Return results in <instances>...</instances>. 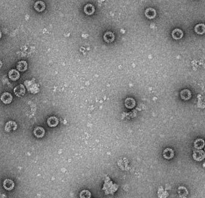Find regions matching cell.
Listing matches in <instances>:
<instances>
[{
    "mask_svg": "<svg viewBox=\"0 0 205 198\" xmlns=\"http://www.w3.org/2000/svg\"><path fill=\"white\" fill-rule=\"evenodd\" d=\"M25 85L28 90L31 93L36 94L39 91V85L33 80H26Z\"/></svg>",
    "mask_w": 205,
    "mask_h": 198,
    "instance_id": "cell-1",
    "label": "cell"
},
{
    "mask_svg": "<svg viewBox=\"0 0 205 198\" xmlns=\"http://www.w3.org/2000/svg\"><path fill=\"white\" fill-rule=\"evenodd\" d=\"M205 158V152L202 150H197L193 153V158L197 161H201Z\"/></svg>",
    "mask_w": 205,
    "mask_h": 198,
    "instance_id": "cell-2",
    "label": "cell"
},
{
    "mask_svg": "<svg viewBox=\"0 0 205 198\" xmlns=\"http://www.w3.org/2000/svg\"><path fill=\"white\" fill-rule=\"evenodd\" d=\"M15 95L18 97H23L25 93V88L24 85L20 84L16 86L13 90Z\"/></svg>",
    "mask_w": 205,
    "mask_h": 198,
    "instance_id": "cell-3",
    "label": "cell"
},
{
    "mask_svg": "<svg viewBox=\"0 0 205 198\" xmlns=\"http://www.w3.org/2000/svg\"><path fill=\"white\" fill-rule=\"evenodd\" d=\"M17 129V125L14 121H9L6 123L5 125V130L7 132H12L15 131Z\"/></svg>",
    "mask_w": 205,
    "mask_h": 198,
    "instance_id": "cell-4",
    "label": "cell"
},
{
    "mask_svg": "<svg viewBox=\"0 0 205 198\" xmlns=\"http://www.w3.org/2000/svg\"><path fill=\"white\" fill-rule=\"evenodd\" d=\"M103 38L106 42L111 43L112 42L115 40V35L112 32L107 31L103 35Z\"/></svg>",
    "mask_w": 205,
    "mask_h": 198,
    "instance_id": "cell-5",
    "label": "cell"
},
{
    "mask_svg": "<svg viewBox=\"0 0 205 198\" xmlns=\"http://www.w3.org/2000/svg\"><path fill=\"white\" fill-rule=\"evenodd\" d=\"M1 99L2 100V101L5 104H9L10 103L12 99H13V97L10 93L9 92H4L2 94Z\"/></svg>",
    "mask_w": 205,
    "mask_h": 198,
    "instance_id": "cell-6",
    "label": "cell"
},
{
    "mask_svg": "<svg viewBox=\"0 0 205 198\" xmlns=\"http://www.w3.org/2000/svg\"><path fill=\"white\" fill-rule=\"evenodd\" d=\"M33 133L37 138H42L45 135V129L43 127L40 126H38L34 129Z\"/></svg>",
    "mask_w": 205,
    "mask_h": 198,
    "instance_id": "cell-7",
    "label": "cell"
},
{
    "mask_svg": "<svg viewBox=\"0 0 205 198\" xmlns=\"http://www.w3.org/2000/svg\"><path fill=\"white\" fill-rule=\"evenodd\" d=\"M174 155L173 150L171 148H167L163 151V156L164 158L167 160H170L173 158Z\"/></svg>",
    "mask_w": 205,
    "mask_h": 198,
    "instance_id": "cell-8",
    "label": "cell"
},
{
    "mask_svg": "<svg viewBox=\"0 0 205 198\" xmlns=\"http://www.w3.org/2000/svg\"><path fill=\"white\" fill-rule=\"evenodd\" d=\"M145 15L146 16L150 19H153L156 17V11L154 9L152 8H149L148 9H147L145 11Z\"/></svg>",
    "mask_w": 205,
    "mask_h": 198,
    "instance_id": "cell-9",
    "label": "cell"
},
{
    "mask_svg": "<svg viewBox=\"0 0 205 198\" xmlns=\"http://www.w3.org/2000/svg\"><path fill=\"white\" fill-rule=\"evenodd\" d=\"M172 35L173 39L176 40H179L182 38L183 36V32L182 30L179 29H176L173 30L172 33Z\"/></svg>",
    "mask_w": 205,
    "mask_h": 198,
    "instance_id": "cell-10",
    "label": "cell"
},
{
    "mask_svg": "<svg viewBox=\"0 0 205 198\" xmlns=\"http://www.w3.org/2000/svg\"><path fill=\"white\" fill-rule=\"evenodd\" d=\"M180 97L182 100H188L191 97V92L188 89H184L180 92Z\"/></svg>",
    "mask_w": 205,
    "mask_h": 198,
    "instance_id": "cell-11",
    "label": "cell"
},
{
    "mask_svg": "<svg viewBox=\"0 0 205 198\" xmlns=\"http://www.w3.org/2000/svg\"><path fill=\"white\" fill-rule=\"evenodd\" d=\"M14 182L10 179L5 180L3 182V187L7 190H12L14 188Z\"/></svg>",
    "mask_w": 205,
    "mask_h": 198,
    "instance_id": "cell-12",
    "label": "cell"
},
{
    "mask_svg": "<svg viewBox=\"0 0 205 198\" xmlns=\"http://www.w3.org/2000/svg\"><path fill=\"white\" fill-rule=\"evenodd\" d=\"M9 79H11L12 80L15 81L19 78L20 74L18 71H17L15 69H13V70H11L9 72Z\"/></svg>",
    "mask_w": 205,
    "mask_h": 198,
    "instance_id": "cell-13",
    "label": "cell"
},
{
    "mask_svg": "<svg viewBox=\"0 0 205 198\" xmlns=\"http://www.w3.org/2000/svg\"><path fill=\"white\" fill-rule=\"evenodd\" d=\"M34 8L38 12H42L45 9V4L42 1H36L34 4Z\"/></svg>",
    "mask_w": 205,
    "mask_h": 198,
    "instance_id": "cell-14",
    "label": "cell"
},
{
    "mask_svg": "<svg viewBox=\"0 0 205 198\" xmlns=\"http://www.w3.org/2000/svg\"><path fill=\"white\" fill-rule=\"evenodd\" d=\"M59 123V120L57 117L52 116L47 120V124L50 127H56Z\"/></svg>",
    "mask_w": 205,
    "mask_h": 198,
    "instance_id": "cell-15",
    "label": "cell"
},
{
    "mask_svg": "<svg viewBox=\"0 0 205 198\" xmlns=\"http://www.w3.org/2000/svg\"><path fill=\"white\" fill-rule=\"evenodd\" d=\"M194 30L198 35H203L205 33V25L204 24H197L194 27Z\"/></svg>",
    "mask_w": 205,
    "mask_h": 198,
    "instance_id": "cell-16",
    "label": "cell"
},
{
    "mask_svg": "<svg viewBox=\"0 0 205 198\" xmlns=\"http://www.w3.org/2000/svg\"><path fill=\"white\" fill-rule=\"evenodd\" d=\"M84 12L86 14L88 15H91L95 12L94 6L91 4H87L84 7Z\"/></svg>",
    "mask_w": 205,
    "mask_h": 198,
    "instance_id": "cell-17",
    "label": "cell"
},
{
    "mask_svg": "<svg viewBox=\"0 0 205 198\" xmlns=\"http://www.w3.org/2000/svg\"><path fill=\"white\" fill-rule=\"evenodd\" d=\"M18 70L19 71H24L27 69V66H28V65H27V63L26 61L25 60H20L19 62H18L17 65H16Z\"/></svg>",
    "mask_w": 205,
    "mask_h": 198,
    "instance_id": "cell-18",
    "label": "cell"
},
{
    "mask_svg": "<svg viewBox=\"0 0 205 198\" xmlns=\"http://www.w3.org/2000/svg\"><path fill=\"white\" fill-rule=\"evenodd\" d=\"M194 147L198 150H201L204 147L205 145V142L202 139V138H198L194 141Z\"/></svg>",
    "mask_w": 205,
    "mask_h": 198,
    "instance_id": "cell-19",
    "label": "cell"
},
{
    "mask_svg": "<svg viewBox=\"0 0 205 198\" xmlns=\"http://www.w3.org/2000/svg\"><path fill=\"white\" fill-rule=\"evenodd\" d=\"M136 102L133 98H127L125 100V106L128 109H132L135 106Z\"/></svg>",
    "mask_w": 205,
    "mask_h": 198,
    "instance_id": "cell-20",
    "label": "cell"
},
{
    "mask_svg": "<svg viewBox=\"0 0 205 198\" xmlns=\"http://www.w3.org/2000/svg\"><path fill=\"white\" fill-rule=\"evenodd\" d=\"M178 193L180 197L186 198V196L188 195V190L185 187H180L178 188Z\"/></svg>",
    "mask_w": 205,
    "mask_h": 198,
    "instance_id": "cell-21",
    "label": "cell"
},
{
    "mask_svg": "<svg viewBox=\"0 0 205 198\" xmlns=\"http://www.w3.org/2000/svg\"><path fill=\"white\" fill-rule=\"evenodd\" d=\"M91 193L89 190H84L81 191L80 193V198H90Z\"/></svg>",
    "mask_w": 205,
    "mask_h": 198,
    "instance_id": "cell-22",
    "label": "cell"
},
{
    "mask_svg": "<svg viewBox=\"0 0 205 198\" xmlns=\"http://www.w3.org/2000/svg\"><path fill=\"white\" fill-rule=\"evenodd\" d=\"M204 152H205V147H204Z\"/></svg>",
    "mask_w": 205,
    "mask_h": 198,
    "instance_id": "cell-23",
    "label": "cell"
}]
</instances>
